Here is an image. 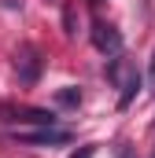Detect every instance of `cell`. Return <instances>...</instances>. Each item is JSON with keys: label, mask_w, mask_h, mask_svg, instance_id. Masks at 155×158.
<instances>
[{"label": "cell", "mask_w": 155, "mask_h": 158, "mask_svg": "<svg viewBox=\"0 0 155 158\" xmlns=\"http://www.w3.org/2000/svg\"><path fill=\"white\" fill-rule=\"evenodd\" d=\"M15 114V121H22V125H52V114L48 110H37V107H19V110H11Z\"/></svg>", "instance_id": "obj_4"}, {"label": "cell", "mask_w": 155, "mask_h": 158, "mask_svg": "<svg viewBox=\"0 0 155 158\" xmlns=\"http://www.w3.org/2000/svg\"><path fill=\"white\" fill-rule=\"evenodd\" d=\"M92 155H96V147H81V151H78L74 158H92Z\"/></svg>", "instance_id": "obj_7"}, {"label": "cell", "mask_w": 155, "mask_h": 158, "mask_svg": "<svg viewBox=\"0 0 155 158\" xmlns=\"http://www.w3.org/2000/svg\"><path fill=\"white\" fill-rule=\"evenodd\" d=\"M148 85H152V92H155V52H152V66H148Z\"/></svg>", "instance_id": "obj_6"}, {"label": "cell", "mask_w": 155, "mask_h": 158, "mask_svg": "<svg viewBox=\"0 0 155 158\" xmlns=\"http://www.w3.org/2000/svg\"><path fill=\"white\" fill-rule=\"evenodd\" d=\"M15 70H19V81L22 85H33L41 74V59L33 48H19V55H15Z\"/></svg>", "instance_id": "obj_3"}, {"label": "cell", "mask_w": 155, "mask_h": 158, "mask_svg": "<svg viewBox=\"0 0 155 158\" xmlns=\"http://www.w3.org/2000/svg\"><path fill=\"white\" fill-rule=\"evenodd\" d=\"M22 143H33V147H59V143H70V132L67 129H55V125H37V129H19L15 132Z\"/></svg>", "instance_id": "obj_1"}, {"label": "cell", "mask_w": 155, "mask_h": 158, "mask_svg": "<svg viewBox=\"0 0 155 158\" xmlns=\"http://www.w3.org/2000/svg\"><path fill=\"white\" fill-rule=\"evenodd\" d=\"M92 44H96L104 55H118V52H122V33H118L115 26H107V22H96V26H92Z\"/></svg>", "instance_id": "obj_2"}, {"label": "cell", "mask_w": 155, "mask_h": 158, "mask_svg": "<svg viewBox=\"0 0 155 158\" xmlns=\"http://www.w3.org/2000/svg\"><path fill=\"white\" fill-rule=\"evenodd\" d=\"M55 99H59L63 107H78V103H81V92H78V88H63Z\"/></svg>", "instance_id": "obj_5"}]
</instances>
